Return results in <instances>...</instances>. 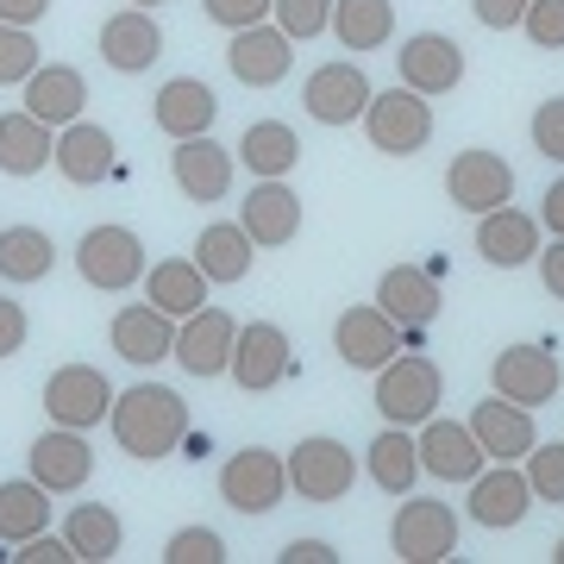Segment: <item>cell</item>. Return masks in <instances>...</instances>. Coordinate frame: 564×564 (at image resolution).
Masks as SVG:
<instances>
[{
    "instance_id": "obj_21",
    "label": "cell",
    "mask_w": 564,
    "mask_h": 564,
    "mask_svg": "<svg viewBox=\"0 0 564 564\" xmlns=\"http://www.w3.org/2000/svg\"><path fill=\"white\" fill-rule=\"evenodd\" d=\"M527 508H533V484H527V470L496 458V470H477L470 477V521L489 527V533H508V527L527 521Z\"/></svg>"
},
{
    "instance_id": "obj_18",
    "label": "cell",
    "mask_w": 564,
    "mask_h": 564,
    "mask_svg": "<svg viewBox=\"0 0 564 564\" xmlns=\"http://www.w3.org/2000/svg\"><path fill=\"white\" fill-rule=\"evenodd\" d=\"M395 63H402V88H414L426 101H440V95H452L464 82V51L445 39V32H414V39L395 51Z\"/></svg>"
},
{
    "instance_id": "obj_37",
    "label": "cell",
    "mask_w": 564,
    "mask_h": 564,
    "mask_svg": "<svg viewBox=\"0 0 564 564\" xmlns=\"http://www.w3.org/2000/svg\"><path fill=\"white\" fill-rule=\"evenodd\" d=\"M333 39L345 51H383L395 39V7L389 0H333Z\"/></svg>"
},
{
    "instance_id": "obj_10",
    "label": "cell",
    "mask_w": 564,
    "mask_h": 564,
    "mask_svg": "<svg viewBox=\"0 0 564 564\" xmlns=\"http://www.w3.org/2000/svg\"><path fill=\"white\" fill-rule=\"evenodd\" d=\"M445 195H452V207H464V214H496V207L514 202V170H508V158L470 144V151H458L452 170H445Z\"/></svg>"
},
{
    "instance_id": "obj_15",
    "label": "cell",
    "mask_w": 564,
    "mask_h": 564,
    "mask_svg": "<svg viewBox=\"0 0 564 564\" xmlns=\"http://www.w3.org/2000/svg\"><path fill=\"white\" fill-rule=\"evenodd\" d=\"M282 377H289V333L276 321L239 326V339H232V383L245 395H270Z\"/></svg>"
},
{
    "instance_id": "obj_9",
    "label": "cell",
    "mask_w": 564,
    "mask_h": 564,
    "mask_svg": "<svg viewBox=\"0 0 564 564\" xmlns=\"http://www.w3.org/2000/svg\"><path fill=\"white\" fill-rule=\"evenodd\" d=\"M489 389H496L502 402L545 408L564 389V364L552 358L545 345H508V351H496V364H489Z\"/></svg>"
},
{
    "instance_id": "obj_7",
    "label": "cell",
    "mask_w": 564,
    "mask_h": 564,
    "mask_svg": "<svg viewBox=\"0 0 564 564\" xmlns=\"http://www.w3.org/2000/svg\"><path fill=\"white\" fill-rule=\"evenodd\" d=\"M389 545L402 564H445L458 552V514L433 496L414 502V489H408L402 508H395V527H389Z\"/></svg>"
},
{
    "instance_id": "obj_43",
    "label": "cell",
    "mask_w": 564,
    "mask_h": 564,
    "mask_svg": "<svg viewBox=\"0 0 564 564\" xmlns=\"http://www.w3.org/2000/svg\"><path fill=\"white\" fill-rule=\"evenodd\" d=\"M533 151L552 163H564V95L533 107Z\"/></svg>"
},
{
    "instance_id": "obj_5",
    "label": "cell",
    "mask_w": 564,
    "mask_h": 564,
    "mask_svg": "<svg viewBox=\"0 0 564 564\" xmlns=\"http://www.w3.org/2000/svg\"><path fill=\"white\" fill-rule=\"evenodd\" d=\"M351 484H358V458H351L339 440L314 433V440H302L295 452H289V489H295L302 502L333 508V502L351 496Z\"/></svg>"
},
{
    "instance_id": "obj_52",
    "label": "cell",
    "mask_w": 564,
    "mask_h": 564,
    "mask_svg": "<svg viewBox=\"0 0 564 564\" xmlns=\"http://www.w3.org/2000/svg\"><path fill=\"white\" fill-rule=\"evenodd\" d=\"M540 226L564 239V176L552 182V188H545V202H540Z\"/></svg>"
},
{
    "instance_id": "obj_50",
    "label": "cell",
    "mask_w": 564,
    "mask_h": 564,
    "mask_svg": "<svg viewBox=\"0 0 564 564\" xmlns=\"http://www.w3.org/2000/svg\"><path fill=\"white\" fill-rule=\"evenodd\" d=\"M282 564H339V552L326 540H295L289 552H282Z\"/></svg>"
},
{
    "instance_id": "obj_17",
    "label": "cell",
    "mask_w": 564,
    "mask_h": 564,
    "mask_svg": "<svg viewBox=\"0 0 564 564\" xmlns=\"http://www.w3.org/2000/svg\"><path fill=\"white\" fill-rule=\"evenodd\" d=\"M414 445H421V470H433V484H470L477 470H484V445H477V433L464 421H421V433H414Z\"/></svg>"
},
{
    "instance_id": "obj_38",
    "label": "cell",
    "mask_w": 564,
    "mask_h": 564,
    "mask_svg": "<svg viewBox=\"0 0 564 564\" xmlns=\"http://www.w3.org/2000/svg\"><path fill=\"white\" fill-rule=\"evenodd\" d=\"M51 263H57V245L44 239L39 226H7L0 232V276L7 282H39L51 276Z\"/></svg>"
},
{
    "instance_id": "obj_40",
    "label": "cell",
    "mask_w": 564,
    "mask_h": 564,
    "mask_svg": "<svg viewBox=\"0 0 564 564\" xmlns=\"http://www.w3.org/2000/svg\"><path fill=\"white\" fill-rule=\"evenodd\" d=\"M39 69V39L32 25H0V88H25Z\"/></svg>"
},
{
    "instance_id": "obj_51",
    "label": "cell",
    "mask_w": 564,
    "mask_h": 564,
    "mask_svg": "<svg viewBox=\"0 0 564 564\" xmlns=\"http://www.w3.org/2000/svg\"><path fill=\"white\" fill-rule=\"evenodd\" d=\"M540 276H545V289L564 302V239L558 245H540Z\"/></svg>"
},
{
    "instance_id": "obj_49",
    "label": "cell",
    "mask_w": 564,
    "mask_h": 564,
    "mask_svg": "<svg viewBox=\"0 0 564 564\" xmlns=\"http://www.w3.org/2000/svg\"><path fill=\"white\" fill-rule=\"evenodd\" d=\"M51 0H0V25H39Z\"/></svg>"
},
{
    "instance_id": "obj_11",
    "label": "cell",
    "mask_w": 564,
    "mask_h": 564,
    "mask_svg": "<svg viewBox=\"0 0 564 564\" xmlns=\"http://www.w3.org/2000/svg\"><path fill=\"white\" fill-rule=\"evenodd\" d=\"M333 351H339L351 370H383L395 351H402V326L389 321L377 302H358V307H345L339 314V326H333Z\"/></svg>"
},
{
    "instance_id": "obj_6",
    "label": "cell",
    "mask_w": 564,
    "mask_h": 564,
    "mask_svg": "<svg viewBox=\"0 0 564 564\" xmlns=\"http://www.w3.org/2000/svg\"><path fill=\"white\" fill-rule=\"evenodd\" d=\"M39 402L51 414V426L88 433V426H101L113 414V383H107V370H95V364H63V370H51V383H44Z\"/></svg>"
},
{
    "instance_id": "obj_44",
    "label": "cell",
    "mask_w": 564,
    "mask_h": 564,
    "mask_svg": "<svg viewBox=\"0 0 564 564\" xmlns=\"http://www.w3.org/2000/svg\"><path fill=\"white\" fill-rule=\"evenodd\" d=\"M521 32L540 44V51H564V0H533L527 20H521Z\"/></svg>"
},
{
    "instance_id": "obj_1",
    "label": "cell",
    "mask_w": 564,
    "mask_h": 564,
    "mask_svg": "<svg viewBox=\"0 0 564 564\" xmlns=\"http://www.w3.org/2000/svg\"><path fill=\"white\" fill-rule=\"evenodd\" d=\"M107 426H113V440H120L126 458L158 464L188 440V402L163 383H139V389H126V395H113Z\"/></svg>"
},
{
    "instance_id": "obj_12",
    "label": "cell",
    "mask_w": 564,
    "mask_h": 564,
    "mask_svg": "<svg viewBox=\"0 0 564 564\" xmlns=\"http://www.w3.org/2000/svg\"><path fill=\"white\" fill-rule=\"evenodd\" d=\"M370 95L377 88H370V76L358 63H321L302 88V107H307V120H321V126H358Z\"/></svg>"
},
{
    "instance_id": "obj_39",
    "label": "cell",
    "mask_w": 564,
    "mask_h": 564,
    "mask_svg": "<svg viewBox=\"0 0 564 564\" xmlns=\"http://www.w3.org/2000/svg\"><path fill=\"white\" fill-rule=\"evenodd\" d=\"M270 20H276V32L289 44H307V39H321L326 25H333V0H276Z\"/></svg>"
},
{
    "instance_id": "obj_22",
    "label": "cell",
    "mask_w": 564,
    "mask_h": 564,
    "mask_svg": "<svg viewBox=\"0 0 564 564\" xmlns=\"http://www.w3.org/2000/svg\"><path fill=\"white\" fill-rule=\"evenodd\" d=\"M158 132L170 144H182V139H207L214 132V120H220V101H214V88L207 82H195V76H176V82H163L158 88Z\"/></svg>"
},
{
    "instance_id": "obj_41",
    "label": "cell",
    "mask_w": 564,
    "mask_h": 564,
    "mask_svg": "<svg viewBox=\"0 0 564 564\" xmlns=\"http://www.w3.org/2000/svg\"><path fill=\"white\" fill-rule=\"evenodd\" d=\"M163 564H226V540L214 527H182L163 545Z\"/></svg>"
},
{
    "instance_id": "obj_30",
    "label": "cell",
    "mask_w": 564,
    "mask_h": 564,
    "mask_svg": "<svg viewBox=\"0 0 564 564\" xmlns=\"http://www.w3.org/2000/svg\"><path fill=\"white\" fill-rule=\"evenodd\" d=\"M207 289H214V282L202 276V263H195V258H163V263H151V270H144V302L163 307L170 321L202 314V307H207Z\"/></svg>"
},
{
    "instance_id": "obj_20",
    "label": "cell",
    "mask_w": 564,
    "mask_h": 564,
    "mask_svg": "<svg viewBox=\"0 0 564 564\" xmlns=\"http://www.w3.org/2000/svg\"><path fill=\"white\" fill-rule=\"evenodd\" d=\"M226 69H232V82H245V88H276L289 69H295V44L282 39L276 25H245V32H232V44H226Z\"/></svg>"
},
{
    "instance_id": "obj_45",
    "label": "cell",
    "mask_w": 564,
    "mask_h": 564,
    "mask_svg": "<svg viewBox=\"0 0 564 564\" xmlns=\"http://www.w3.org/2000/svg\"><path fill=\"white\" fill-rule=\"evenodd\" d=\"M207 7V20L214 25H226V32H245V25H263L270 20V7L276 0H202Z\"/></svg>"
},
{
    "instance_id": "obj_3",
    "label": "cell",
    "mask_w": 564,
    "mask_h": 564,
    "mask_svg": "<svg viewBox=\"0 0 564 564\" xmlns=\"http://www.w3.org/2000/svg\"><path fill=\"white\" fill-rule=\"evenodd\" d=\"M364 132H370V151L414 158L433 139V101L414 95V88H383V95H370V107H364Z\"/></svg>"
},
{
    "instance_id": "obj_35",
    "label": "cell",
    "mask_w": 564,
    "mask_h": 564,
    "mask_svg": "<svg viewBox=\"0 0 564 564\" xmlns=\"http://www.w3.org/2000/svg\"><path fill=\"white\" fill-rule=\"evenodd\" d=\"M239 163H245L258 182H276V176H289V170L302 163V139H295L282 120H258V126H245Z\"/></svg>"
},
{
    "instance_id": "obj_25",
    "label": "cell",
    "mask_w": 564,
    "mask_h": 564,
    "mask_svg": "<svg viewBox=\"0 0 564 564\" xmlns=\"http://www.w3.org/2000/svg\"><path fill=\"white\" fill-rule=\"evenodd\" d=\"M101 57L107 69H120V76H144L151 63L163 57V25L144 13V7H126L113 20L101 25Z\"/></svg>"
},
{
    "instance_id": "obj_19",
    "label": "cell",
    "mask_w": 564,
    "mask_h": 564,
    "mask_svg": "<svg viewBox=\"0 0 564 564\" xmlns=\"http://www.w3.org/2000/svg\"><path fill=\"white\" fill-rule=\"evenodd\" d=\"M239 226H245V239L263 245V251H282V245L295 239V232H302V195L289 188V176L258 182L239 202Z\"/></svg>"
},
{
    "instance_id": "obj_4",
    "label": "cell",
    "mask_w": 564,
    "mask_h": 564,
    "mask_svg": "<svg viewBox=\"0 0 564 564\" xmlns=\"http://www.w3.org/2000/svg\"><path fill=\"white\" fill-rule=\"evenodd\" d=\"M76 270L88 289H101V295H120L132 282H144V239L132 226H88L76 245Z\"/></svg>"
},
{
    "instance_id": "obj_26",
    "label": "cell",
    "mask_w": 564,
    "mask_h": 564,
    "mask_svg": "<svg viewBox=\"0 0 564 564\" xmlns=\"http://www.w3.org/2000/svg\"><path fill=\"white\" fill-rule=\"evenodd\" d=\"M470 433H477V445H484L489 458H502V464H514V458H527L533 452V408H521V402H502V395H489V402H477L470 408Z\"/></svg>"
},
{
    "instance_id": "obj_14",
    "label": "cell",
    "mask_w": 564,
    "mask_h": 564,
    "mask_svg": "<svg viewBox=\"0 0 564 564\" xmlns=\"http://www.w3.org/2000/svg\"><path fill=\"white\" fill-rule=\"evenodd\" d=\"M63 170V182L69 188H95V182L120 176V144H113V132L95 120H69L57 126V158H51Z\"/></svg>"
},
{
    "instance_id": "obj_53",
    "label": "cell",
    "mask_w": 564,
    "mask_h": 564,
    "mask_svg": "<svg viewBox=\"0 0 564 564\" xmlns=\"http://www.w3.org/2000/svg\"><path fill=\"white\" fill-rule=\"evenodd\" d=\"M132 7H144V13H151V7H163V0H132Z\"/></svg>"
},
{
    "instance_id": "obj_13",
    "label": "cell",
    "mask_w": 564,
    "mask_h": 564,
    "mask_svg": "<svg viewBox=\"0 0 564 564\" xmlns=\"http://www.w3.org/2000/svg\"><path fill=\"white\" fill-rule=\"evenodd\" d=\"M25 477H39L51 496L82 489L88 477H95L88 433H76V426H51V433H39V440H32V452H25Z\"/></svg>"
},
{
    "instance_id": "obj_2",
    "label": "cell",
    "mask_w": 564,
    "mask_h": 564,
    "mask_svg": "<svg viewBox=\"0 0 564 564\" xmlns=\"http://www.w3.org/2000/svg\"><path fill=\"white\" fill-rule=\"evenodd\" d=\"M440 402H445L440 364L426 358V351H414V345H402V351L377 370V414H383L389 426L433 421V414H440Z\"/></svg>"
},
{
    "instance_id": "obj_48",
    "label": "cell",
    "mask_w": 564,
    "mask_h": 564,
    "mask_svg": "<svg viewBox=\"0 0 564 564\" xmlns=\"http://www.w3.org/2000/svg\"><path fill=\"white\" fill-rule=\"evenodd\" d=\"M25 351V307L20 302H0V358Z\"/></svg>"
},
{
    "instance_id": "obj_29",
    "label": "cell",
    "mask_w": 564,
    "mask_h": 564,
    "mask_svg": "<svg viewBox=\"0 0 564 564\" xmlns=\"http://www.w3.org/2000/svg\"><path fill=\"white\" fill-rule=\"evenodd\" d=\"M82 107H88L82 69H69V63H39V69H32V82H25V113H32V120L69 126V120H82Z\"/></svg>"
},
{
    "instance_id": "obj_8",
    "label": "cell",
    "mask_w": 564,
    "mask_h": 564,
    "mask_svg": "<svg viewBox=\"0 0 564 564\" xmlns=\"http://www.w3.org/2000/svg\"><path fill=\"white\" fill-rule=\"evenodd\" d=\"M282 489H289V464L263 445H245L220 464V502L232 514H270L282 502Z\"/></svg>"
},
{
    "instance_id": "obj_34",
    "label": "cell",
    "mask_w": 564,
    "mask_h": 564,
    "mask_svg": "<svg viewBox=\"0 0 564 564\" xmlns=\"http://www.w3.org/2000/svg\"><path fill=\"white\" fill-rule=\"evenodd\" d=\"M63 540H69L76 564H107V558H120L126 527H120V514H113V508L76 502V508H69V521H63Z\"/></svg>"
},
{
    "instance_id": "obj_24",
    "label": "cell",
    "mask_w": 564,
    "mask_h": 564,
    "mask_svg": "<svg viewBox=\"0 0 564 564\" xmlns=\"http://www.w3.org/2000/svg\"><path fill=\"white\" fill-rule=\"evenodd\" d=\"M170 176H176L182 202H226V188H232V151L214 139H182L170 151Z\"/></svg>"
},
{
    "instance_id": "obj_36",
    "label": "cell",
    "mask_w": 564,
    "mask_h": 564,
    "mask_svg": "<svg viewBox=\"0 0 564 564\" xmlns=\"http://www.w3.org/2000/svg\"><path fill=\"white\" fill-rule=\"evenodd\" d=\"M51 527V489L39 477H13V484H0V540L7 545H25L32 533Z\"/></svg>"
},
{
    "instance_id": "obj_42",
    "label": "cell",
    "mask_w": 564,
    "mask_h": 564,
    "mask_svg": "<svg viewBox=\"0 0 564 564\" xmlns=\"http://www.w3.org/2000/svg\"><path fill=\"white\" fill-rule=\"evenodd\" d=\"M527 484H533V502H564V445H533L527 452Z\"/></svg>"
},
{
    "instance_id": "obj_33",
    "label": "cell",
    "mask_w": 564,
    "mask_h": 564,
    "mask_svg": "<svg viewBox=\"0 0 564 564\" xmlns=\"http://www.w3.org/2000/svg\"><path fill=\"white\" fill-rule=\"evenodd\" d=\"M251 258H258V245L245 239V226H232V220L202 226V239H195V263H202V276L207 282H226V289L251 276Z\"/></svg>"
},
{
    "instance_id": "obj_27",
    "label": "cell",
    "mask_w": 564,
    "mask_h": 564,
    "mask_svg": "<svg viewBox=\"0 0 564 564\" xmlns=\"http://www.w3.org/2000/svg\"><path fill=\"white\" fill-rule=\"evenodd\" d=\"M540 251V220L521 214V207H496V214H477V258L496 263V270H521Z\"/></svg>"
},
{
    "instance_id": "obj_32",
    "label": "cell",
    "mask_w": 564,
    "mask_h": 564,
    "mask_svg": "<svg viewBox=\"0 0 564 564\" xmlns=\"http://www.w3.org/2000/svg\"><path fill=\"white\" fill-rule=\"evenodd\" d=\"M364 470H370V484L383 489V496H408V489L421 484V445H414V433L408 426H383L370 440Z\"/></svg>"
},
{
    "instance_id": "obj_23",
    "label": "cell",
    "mask_w": 564,
    "mask_h": 564,
    "mask_svg": "<svg viewBox=\"0 0 564 564\" xmlns=\"http://www.w3.org/2000/svg\"><path fill=\"white\" fill-rule=\"evenodd\" d=\"M377 307H383L402 333H421V326L440 321V282H433V270H421V263H395V270H383V282H377Z\"/></svg>"
},
{
    "instance_id": "obj_16",
    "label": "cell",
    "mask_w": 564,
    "mask_h": 564,
    "mask_svg": "<svg viewBox=\"0 0 564 564\" xmlns=\"http://www.w3.org/2000/svg\"><path fill=\"white\" fill-rule=\"evenodd\" d=\"M232 339H239L232 314L207 302L202 314H188V321L176 326V351H170V358H176L188 377H220V370H232Z\"/></svg>"
},
{
    "instance_id": "obj_47",
    "label": "cell",
    "mask_w": 564,
    "mask_h": 564,
    "mask_svg": "<svg viewBox=\"0 0 564 564\" xmlns=\"http://www.w3.org/2000/svg\"><path fill=\"white\" fill-rule=\"evenodd\" d=\"M25 564H76V552H69V540H51V533H32V540L20 545Z\"/></svg>"
},
{
    "instance_id": "obj_31",
    "label": "cell",
    "mask_w": 564,
    "mask_h": 564,
    "mask_svg": "<svg viewBox=\"0 0 564 564\" xmlns=\"http://www.w3.org/2000/svg\"><path fill=\"white\" fill-rule=\"evenodd\" d=\"M51 158H57V126L32 120L25 107L0 120V176H39L51 170Z\"/></svg>"
},
{
    "instance_id": "obj_46",
    "label": "cell",
    "mask_w": 564,
    "mask_h": 564,
    "mask_svg": "<svg viewBox=\"0 0 564 564\" xmlns=\"http://www.w3.org/2000/svg\"><path fill=\"white\" fill-rule=\"evenodd\" d=\"M527 7H533V0H470L477 25H489V32H514V25L527 20Z\"/></svg>"
},
{
    "instance_id": "obj_54",
    "label": "cell",
    "mask_w": 564,
    "mask_h": 564,
    "mask_svg": "<svg viewBox=\"0 0 564 564\" xmlns=\"http://www.w3.org/2000/svg\"><path fill=\"white\" fill-rule=\"evenodd\" d=\"M552 558H558V564H564V540H558V552H552Z\"/></svg>"
},
{
    "instance_id": "obj_28",
    "label": "cell",
    "mask_w": 564,
    "mask_h": 564,
    "mask_svg": "<svg viewBox=\"0 0 564 564\" xmlns=\"http://www.w3.org/2000/svg\"><path fill=\"white\" fill-rule=\"evenodd\" d=\"M107 339H113V351H120L126 364H163L176 351V321H170L163 307L139 302V307H120V314H113Z\"/></svg>"
}]
</instances>
